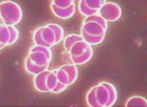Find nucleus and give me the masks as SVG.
<instances>
[{
  "label": "nucleus",
  "instance_id": "obj_1",
  "mask_svg": "<svg viewBox=\"0 0 147 107\" xmlns=\"http://www.w3.org/2000/svg\"><path fill=\"white\" fill-rule=\"evenodd\" d=\"M23 10L17 3L12 0H5L0 3V19L4 24L16 26L22 21Z\"/></svg>",
  "mask_w": 147,
  "mask_h": 107
},
{
  "label": "nucleus",
  "instance_id": "obj_2",
  "mask_svg": "<svg viewBox=\"0 0 147 107\" xmlns=\"http://www.w3.org/2000/svg\"><path fill=\"white\" fill-rule=\"evenodd\" d=\"M98 15L108 22H116L122 15L120 5L115 2H106L98 10Z\"/></svg>",
  "mask_w": 147,
  "mask_h": 107
},
{
  "label": "nucleus",
  "instance_id": "obj_3",
  "mask_svg": "<svg viewBox=\"0 0 147 107\" xmlns=\"http://www.w3.org/2000/svg\"><path fill=\"white\" fill-rule=\"evenodd\" d=\"M51 10L53 13V15L62 20H66L69 19L75 15L76 12V6L74 4H72L68 8H60L58 6H56L53 3L51 4Z\"/></svg>",
  "mask_w": 147,
  "mask_h": 107
},
{
  "label": "nucleus",
  "instance_id": "obj_4",
  "mask_svg": "<svg viewBox=\"0 0 147 107\" xmlns=\"http://www.w3.org/2000/svg\"><path fill=\"white\" fill-rule=\"evenodd\" d=\"M81 30L89 35H93V36H101V35H105L107 30L103 28L101 25L96 22H84L82 24Z\"/></svg>",
  "mask_w": 147,
  "mask_h": 107
},
{
  "label": "nucleus",
  "instance_id": "obj_5",
  "mask_svg": "<svg viewBox=\"0 0 147 107\" xmlns=\"http://www.w3.org/2000/svg\"><path fill=\"white\" fill-rule=\"evenodd\" d=\"M50 70L46 69L39 74L35 75V77L34 78V87L35 89L40 92V93H49V89L47 87V84H46V78L47 76L49 74Z\"/></svg>",
  "mask_w": 147,
  "mask_h": 107
},
{
  "label": "nucleus",
  "instance_id": "obj_6",
  "mask_svg": "<svg viewBox=\"0 0 147 107\" xmlns=\"http://www.w3.org/2000/svg\"><path fill=\"white\" fill-rule=\"evenodd\" d=\"M96 96L99 104V107H107L109 100V94L107 89V87L102 85L101 83L97 85V89H96Z\"/></svg>",
  "mask_w": 147,
  "mask_h": 107
},
{
  "label": "nucleus",
  "instance_id": "obj_7",
  "mask_svg": "<svg viewBox=\"0 0 147 107\" xmlns=\"http://www.w3.org/2000/svg\"><path fill=\"white\" fill-rule=\"evenodd\" d=\"M90 47H91V45H89V44L87 43L84 40H81V41H79L76 43H74L68 52L71 57L80 56L84 52H86Z\"/></svg>",
  "mask_w": 147,
  "mask_h": 107
},
{
  "label": "nucleus",
  "instance_id": "obj_8",
  "mask_svg": "<svg viewBox=\"0 0 147 107\" xmlns=\"http://www.w3.org/2000/svg\"><path fill=\"white\" fill-rule=\"evenodd\" d=\"M24 68H25V70H26L29 74H32V75H37L39 74L44 70H46L49 68V65H46V66H38L36 64L31 60V59L27 56L26 58H25V60H24Z\"/></svg>",
  "mask_w": 147,
  "mask_h": 107
},
{
  "label": "nucleus",
  "instance_id": "obj_9",
  "mask_svg": "<svg viewBox=\"0 0 147 107\" xmlns=\"http://www.w3.org/2000/svg\"><path fill=\"white\" fill-rule=\"evenodd\" d=\"M28 57L34 64L38 66H46V65H50L51 63V60L43 52L41 51L29 52Z\"/></svg>",
  "mask_w": 147,
  "mask_h": 107
},
{
  "label": "nucleus",
  "instance_id": "obj_10",
  "mask_svg": "<svg viewBox=\"0 0 147 107\" xmlns=\"http://www.w3.org/2000/svg\"><path fill=\"white\" fill-rule=\"evenodd\" d=\"M42 36L43 41H45L49 47H53L56 44V36L53 30L49 27L48 25L45 26H42Z\"/></svg>",
  "mask_w": 147,
  "mask_h": 107
},
{
  "label": "nucleus",
  "instance_id": "obj_11",
  "mask_svg": "<svg viewBox=\"0 0 147 107\" xmlns=\"http://www.w3.org/2000/svg\"><path fill=\"white\" fill-rule=\"evenodd\" d=\"M92 56H93V49H92V47H90L86 52H84L82 55L77 56V57H71L69 56V58H71V60L72 61L73 64L83 65V64H85V63H87L90 60Z\"/></svg>",
  "mask_w": 147,
  "mask_h": 107
},
{
  "label": "nucleus",
  "instance_id": "obj_12",
  "mask_svg": "<svg viewBox=\"0 0 147 107\" xmlns=\"http://www.w3.org/2000/svg\"><path fill=\"white\" fill-rule=\"evenodd\" d=\"M62 69L67 72L69 78V86H71L73 83H75L76 80L78 79V76H79V72H78V68L75 64H65L62 65L61 67Z\"/></svg>",
  "mask_w": 147,
  "mask_h": 107
},
{
  "label": "nucleus",
  "instance_id": "obj_13",
  "mask_svg": "<svg viewBox=\"0 0 147 107\" xmlns=\"http://www.w3.org/2000/svg\"><path fill=\"white\" fill-rule=\"evenodd\" d=\"M101 84L107 87L108 94H109V100H108V104L107 107H111L116 104L117 100V91L116 89V86L111 83H108V82H102Z\"/></svg>",
  "mask_w": 147,
  "mask_h": 107
},
{
  "label": "nucleus",
  "instance_id": "obj_14",
  "mask_svg": "<svg viewBox=\"0 0 147 107\" xmlns=\"http://www.w3.org/2000/svg\"><path fill=\"white\" fill-rule=\"evenodd\" d=\"M80 35L82 37V39L84 40L87 43H88L89 45H98V44L101 43L105 39V35H101V36H93V35H89L88 34L86 31L83 30H80Z\"/></svg>",
  "mask_w": 147,
  "mask_h": 107
},
{
  "label": "nucleus",
  "instance_id": "obj_15",
  "mask_svg": "<svg viewBox=\"0 0 147 107\" xmlns=\"http://www.w3.org/2000/svg\"><path fill=\"white\" fill-rule=\"evenodd\" d=\"M83 40L80 34H76V33H71L67 35L65 38H63V47H64L66 51H69L71 48L74 43L77 41Z\"/></svg>",
  "mask_w": 147,
  "mask_h": 107
},
{
  "label": "nucleus",
  "instance_id": "obj_16",
  "mask_svg": "<svg viewBox=\"0 0 147 107\" xmlns=\"http://www.w3.org/2000/svg\"><path fill=\"white\" fill-rule=\"evenodd\" d=\"M125 106L126 107H146L147 100L144 97L135 96L130 97L126 101Z\"/></svg>",
  "mask_w": 147,
  "mask_h": 107
},
{
  "label": "nucleus",
  "instance_id": "obj_17",
  "mask_svg": "<svg viewBox=\"0 0 147 107\" xmlns=\"http://www.w3.org/2000/svg\"><path fill=\"white\" fill-rule=\"evenodd\" d=\"M96 89H97V86H95L92 88H90L87 94V96H86L87 104L90 107H99L98 99H97V96H96Z\"/></svg>",
  "mask_w": 147,
  "mask_h": 107
},
{
  "label": "nucleus",
  "instance_id": "obj_18",
  "mask_svg": "<svg viewBox=\"0 0 147 107\" xmlns=\"http://www.w3.org/2000/svg\"><path fill=\"white\" fill-rule=\"evenodd\" d=\"M10 30L8 25L6 24H0V42L4 44L5 46L8 45L10 41Z\"/></svg>",
  "mask_w": 147,
  "mask_h": 107
},
{
  "label": "nucleus",
  "instance_id": "obj_19",
  "mask_svg": "<svg viewBox=\"0 0 147 107\" xmlns=\"http://www.w3.org/2000/svg\"><path fill=\"white\" fill-rule=\"evenodd\" d=\"M47 25L52 28L54 31L56 36V44H58L61 41H63V38H64V30H63V28L61 25H59L58 23H48Z\"/></svg>",
  "mask_w": 147,
  "mask_h": 107
},
{
  "label": "nucleus",
  "instance_id": "obj_20",
  "mask_svg": "<svg viewBox=\"0 0 147 107\" xmlns=\"http://www.w3.org/2000/svg\"><path fill=\"white\" fill-rule=\"evenodd\" d=\"M79 11H80V13L82 15H84L86 17L90 16V15H95V14H98V12L97 10H93L91 8H89L88 6L87 5L85 0H80V2H79Z\"/></svg>",
  "mask_w": 147,
  "mask_h": 107
},
{
  "label": "nucleus",
  "instance_id": "obj_21",
  "mask_svg": "<svg viewBox=\"0 0 147 107\" xmlns=\"http://www.w3.org/2000/svg\"><path fill=\"white\" fill-rule=\"evenodd\" d=\"M58 83V79H57V76H56V70L53 69V70H50L47 78H46V84H47V87L50 92H52V90L55 87V86Z\"/></svg>",
  "mask_w": 147,
  "mask_h": 107
},
{
  "label": "nucleus",
  "instance_id": "obj_22",
  "mask_svg": "<svg viewBox=\"0 0 147 107\" xmlns=\"http://www.w3.org/2000/svg\"><path fill=\"white\" fill-rule=\"evenodd\" d=\"M55 70H56V76H57V79H58V81L62 84L69 86V78L64 69H62L60 67L59 68L55 69Z\"/></svg>",
  "mask_w": 147,
  "mask_h": 107
},
{
  "label": "nucleus",
  "instance_id": "obj_23",
  "mask_svg": "<svg viewBox=\"0 0 147 107\" xmlns=\"http://www.w3.org/2000/svg\"><path fill=\"white\" fill-rule=\"evenodd\" d=\"M34 51H41V52H43L51 60H52L53 53H52V50H51V48L50 47H45V46H42V45H36V44H34L33 47H31V49L29 50V52H34Z\"/></svg>",
  "mask_w": 147,
  "mask_h": 107
},
{
  "label": "nucleus",
  "instance_id": "obj_24",
  "mask_svg": "<svg viewBox=\"0 0 147 107\" xmlns=\"http://www.w3.org/2000/svg\"><path fill=\"white\" fill-rule=\"evenodd\" d=\"M89 21H92V22H96V23H99L100 25L103 28H105L106 30L107 29V22L105 20V19L103 17H101L99 15H98V14H95V15H92L90 16H88L86 17V19L84 20V22H89Z\"/></svg>",
  "mask_w": 147,
  "mask_h": 107
},
{
  "label": "nucleus",
  "instance_id": "obj_25",
  "mask_svg": "<svg viewBox=\"0 0 147 107\" xmlns=\"http://www.w3.org/2000/svg\"><path fill=\"white\" fill-rule=\"evenodd\" d=\"M33 40L34 42L36 45H42V46H45V47H49L48 44L43 41L42 36V27H39L38 29L35 30V31L33 35Z\"/></svg>",
  "mask_w": 147,
  "mask_h": 107
},
{
  "label": "nucleus",
  "instance_id": "obj_26",
  "mask_svg": "<svg viewBox=\"0 0 147 107\" xmlns=\"http://www.w3.org/2000/svg\"><path fill=\"white\" fill-rule=\"evenodd\" d=\"M9 30H10V41L8 42V45H12L15 42L17 41L18 38H19V31L17 30V28L14 25H8Z\"/></svg>",
  "mask_w": 147,
  "mask_h": 107
},
{
  "label": "nucleus",
  "instance_id": "obj_27",
  "mask_svg": "<svg viewBox=\"0 0 147 107\" xmlns=\"http://www.w3.org/2000/svg\"><path fill=\"white\" fill-rule=\"evenodd\" d=\"M85 2L89 8L97 11H98L104 4L102 0H85Z\"/></svg>",
  "mask_w": 147,
  "mask_h": 107
},
{
  "label": "nucleus",
  "instance_id": "obj_28",
  "mask_svg": "<svg viewBox=\"0 0 147 107\" xmlns=\"http://www.w3.org/2000/svg\"><path fill=\"white\" fill-rule=\"evenodd\" d=\"M52 3L60 8H68L74 4V0H53Z\"/></svg>",
  "mask_w": 147,
  "mask_h": 107
},
{
  "label": "nucleus",
  "instance_id": "obj_29",
  "mask_svg": "<svg viewBox=\"0 0 147 107\" xmlns=\"http://www.w3.org/2000/svg\"><path fill=\"white\" fill-rule=\"evenodd\" d=\"M69 86L65 85V84H62L61 83V82L58 81V83H57V85L55 86V87L53 88V89L52 90V93L53 94H60V93H62L63 91H65L67 89V87Z\"/></svg>",
  "mask_w": 147,
  "mask_h": 107
},
{
  "label": "nucleus",
  "instance_id": "obj_30",
  "mask_svg": "<svg viewBox=\"0 0 147 107\" xmlns=\"http://www.w3.org/2000/svg\"><path fill=\"white\" fill-rule=\"evenodd\" d=\"M5 45H4V44H2V43H1V42H0V50H1V49H4V48H5Z\"/></svg>",
  "mask_w": 147,
  "mask_h": 107
},
{
  "label": "nucleus",
  "instance_id": "obj_31",
  "mask_svg": "<svg viewBox=\"0 0 147 107\" xmlns=\"http://www.w3.org/2000/svg\"><path fill=\"white\" fill-rule=\"evenodd\" d=\"M102 1H103V3H104V4H105V3H106V2H107V0H102Z\"/></svg>",
  "mask_w": 147,
  "mask_h": 107
},
{
  "label": "nucleus",
  "instance_id": "obj_32",
  "mask_svg": "<svg viewBox=\"0 0 147 107\" xmlns=\"http://www.w3.org/2000/svg\"><path fill=\"white\" fill-rule=\"evenodd\" d=\"M52 1H53V0H52Z\"/></svg>",
  "mask_w": 147,
  "mask_h": 107
}]
</instances>
